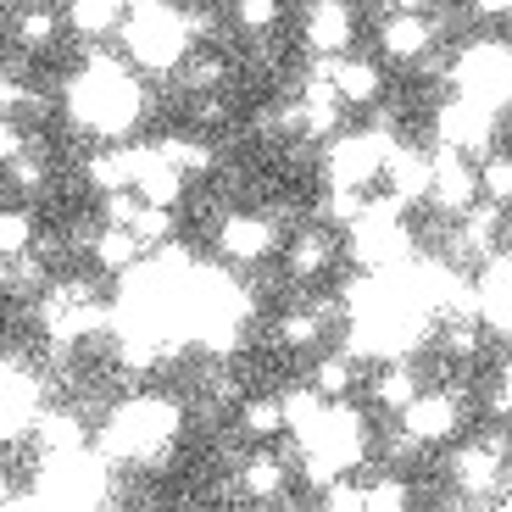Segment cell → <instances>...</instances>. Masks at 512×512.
<instances>
[{"label": "cell", "mask_w": 512, "mask_h": 512, "mask_svg": "<svg viewBox=\"0 0 512 512\" xmlns=\"http://www.w3.org/2000/svg\"><path fill=\"white\" fill-rule=\"evenodd\" d=\"M117 51L140 73H179L184 56L195 51V34L184 12H173L167 0H134L123 28H117Z\"/></svg>", "instance_id": "cell-1"}, {"label": "cell", "mask_w": 512, "mask_h": 512, "mask_svg": "<svg viewBox=\"0 0 512 512\" xmlns=\"http://www.w3.org/2000/svg\"><path fill=\"white\" fill-rule=\"evenodd\" d=\"M179 401H162V396H134L112 412L106 423V457H123V462H145V468H162L167 451H173V435H179Z\"/></svg>", "instance_id": "cell-2"}, {"label": "cell", "mask_w": 512, "mask_h": 512, "mask_svg": "<svg viewBox=\"0 0 512 512\" xmlns=\"http://www.w3.org/2000/svg\"><path fill=\"white\" fill-rule=\"evenodd\" d=\"M451 90L490 106V112H507L512 106V51L496 45V39H479V45L457 51V62H451Z\"/></svg>", "instance_id": "cell-3"}, {"label": "cell", "mask_w": 512, "mask_h": 512, "mask_svg": "<svg viewBox=\"0 0 512 512\" xmlns=\"http://www.w3.org/2000/svg\"><path fill=\"white\" fill-rule=\"evenodd\" d=\"M396 140H384L379 128H357V134H334L323 151V179L329 184H351V190H373L384 179Z\"/></svg>", "instance_id": "cell-4"}, {"label": "cell", "mask_w": 512, "mask_h": 512, "mask_svg": "<svg viewBox=\"0 0 512 512\" xmlns=\"http://www.w3.org/2000/svg\"><path fill=\"white\" fill-rule=\"evenodd\" d=\"M496 123H501V112L468 101V95H451L435 112V145H451V151L485 162V156L496 151Z\"/></svg>", "instance_id": "cell-5"}, {"label": "cell", "mask_w": 512, "mask_h": 512, "mask_svg": "<svg viewBox=\"0 0 512 512\" xmlns=\"http://www.w3.org/2000/svg\"><path fill=\"white\" fill-rule=\"evenodd\" d=\"M440 45V28L429 12H412V6H390L379 23V56L390 67H423Z\"/></svg>", "instance_id": "cell-6"}, {"label": "cell", "mask_w": 512, "mask_h": 512, "mask_svg": "<svg viewBox=\"0 0 512 512\" xmlns=\"http://www.w3.org/2000/svg\"><path fill=\"white\" fill-rule=\"evenodd\" d=\"M212 245H218V256H229L240 268H256V262H268V256L284 251V234L268 212H229V218H218Z\"/></svg>", "instance_id": "cell-7"}, {"label": "cell", "mask_w": 512, "mask_h": 512, "mask_svg": "<svg viewBox=\"0 0 512 512\" xmlns=\"http://www.w3.org/2000/svg\"><path fill=\"white\" fill-rule=\"evenodd\" d=\"M351 39H357V0H307L301 6L307 56H351Z\"/></svg>", "instance_id": "cell-8"}, {"label": "cell", "mask_w": 512, "mask_h": 512, "mask_svg": "<svg viewBox=\"0 0 512 512\" xmlns=\"http://www.w3.org/2000/svg\"><path fill=\"white\" fill-rule=\"evenodd\" d=\"M479 195H485V190H479V162H474V156L451 151V145H435V184H429V206L457 223L468 206H479Z\"/></svg>", "instance_id": "cell-9"}, {"label": "cell", "mask_w": 512, "mask_h": 512, "mask_svg": "<svg viewBox=\"0 0 512 512\" xmlns=\"http://www.w3.org/2000/svg\"><path fill=\"white\" fill-rule=\"evenodd\" d=\"M451 479H457V490H462L468 501L501 496V485H507V462H501V446H496V440L462 446L457 457H451Z\"/></svg>", "instance_id": "cell-10"}, {"label": "cell", "mask_w": 512, "mask_h": 512, "mask_svg": "<svg viewBox=\"0 0 512 512\" xmlns=\"http://www.w3.org/2000/svg\"><path fill=\"white\" fill-rule=\"evenodd\" d=\"M429 184H435V151L396 145L390 162H384L379 195H390V201H401V206H418V201H429Z\"/></svg>", "instance_id": "cell-11"}, {"label": "cell", "mask_w": 512, "mask_h": 512, "mask_svg": "<svg viewBox=\"0 0 512 512\" xmlns=\"http://www.w3.org/2000/svg\"><path fill=\"white\" fill-rule=\"evenodd\" d=\"M401 429H407L412 440H423V446H440V440H451L462 429V401L451 396V390H423V396L401 412Z\"/></svg>", "instance_id": "cell-12"}, {"label": "cell", "mask_w": 512, "mask_h": 512, "mask_svg": "<svg viewBox=\"0 0 512 512\" xmlns=\"http://www.w3.org/2000/svg\"><path fill=\"white\" fill-rule=\"evenodd\" d=\"M184 184H190V173L167 162L162 145H134V190H140L151 206H179Z\"/></svg>", "instance_id": "cell-13"}, {"label": "cell", "mask_w": 512, "mask_h": 512, "mask_svg": "<svg viewBox=\"0 0 512 512\" xmlns=\"http://www.w3.org/2000/svg\"><path fill=\"white\" fill-rule=\"evenodd\" d=\"M334 256H340V240H334L329 223L295 229L290 240H284V273H290L295 284H312V279H323V273L334 268Z\"/></svg>", "instance_id": "cell-14"}, {"label": "cell", "mask_w": 512, "mask_h": 512, "mask_svg": "<svg viewBox=\"0 0 512 512\" xmlns=\"http://www.w3.org/2000/svg\"><path fill=\"white\" fill-rule=\"evenodd\" d=\"M334 90L346 112H373L384 101V67L373 56H334Z\"/></svg>", "instance_id": "cell-15"}, {"label": "cell", "mask_w": 512, "mask_h": 512, "mask_svg": "<svg viewBox=\"0 0 512 512\" xmlns=\"http://www.w3.org/2000/svg\"><path fill=\"white\" fill-rule=\"evenodd\" d=\"M501 212H507V206L479 201V206H468V212L457 218V256H462V262H490V256H496V245H501Z\"/></svg>", "instance_id": "cell-16"}, {"label": "cell", "mask_w": 512, "mask_h": 512, "mask_svg": "<svg viewBox=\"0 0 512 512\" xmlns=\"http://www.w3.org/2000/svg\"><path fill=\"white\" fill-rule=\"evenodd\" d=\"M90 256H95V268H101L106 279H128V273L145 262V245H140V234H134V229H112V223H101V229H95Z\"/></svg>", "instance_id": "cell-17"}, {"label": "cell", "mask_w": 512, "mask_h": 512, "mask_svg": "<svg viewBox=\"0 0 512 512\" xmlns=\"http://www.w3.org/2000/svg\"><path fill=\"white\" fill-rule=\"evenodd\" d=\"M84 184H90L95 195H117V190H134V145H101V151H90V162H84Z\"/></svg>", "instance_id": "cell-18"}, {"label": "cell", "mask_w": 512, "mask_h": 512, "mask_svg": "<svg viewBox=\"0 0 512 512\" xmlns=\"http://www.w3.org/2000/svg\"><path fill=\"white\" fill-rule=\"evenodd\" d=\"M56 34H62V12L56 6H45V0H28V6H17L12 12V39H17V51H51Z\"/></svg>", "instance_id": "cell-19"}, {"label": "cell", "mask_w": 512, "mask_h": 512, "mask_svg": "<svg viewBox=\"0 0 512 512\" xmlns=\"http://www.w3.org/2000/svg\"><path fill=\"white\" fill-rule=\"evenodd\" d=\"M334 323V307H290L279 318V346L284 351H318Z\"/></svg>", "instance_id": "cell-20"}, {"label": "cell", "mask_w": 512, "mask_h": 512, "mask_svg": "<svg viewBox=\"0 0 512 512\" xmlns=\"http://www.w3.org/2000/svg\"><path fill=\"white\" fill-rule=\"evenodd\" d=\"M418 396H423V384H418V368H412V362H384V368L373 373V401H379L384 412L401 418Z\"/></svg>", "instance_id": "cell-21"}, {"label": "cell", "mask_w": 512, "mask_h": 512, "mask_svg": "<svg viewBox=\"0 0 512 512\" xmlns=\"http://www.w3.org/2000/svg\"><path fill=\"white\" fill-rule=\"evenodd\" d=\"M290 429V418H284V396H245L240 401V435L245 440H273Z\"/></svg>", "instance_id": "cell-22"}, {"label": "cell", "mask_w": 512, "mask_h": 512, "mask_svg": "<svg viewBox=\"0 0 512 512\" xmlns=\"http://www.w3.org/2000/svg\"><path fill=\"white\" fill-rule=\"evenodd\" d=\"M284 462L279 457H245L240 462V496L245 501H279L284 496Z\"/></svg>", "instance_id": "cell-23"}, {"label": "cell", "mask_w": 512, "mask_h": 512, "mask_svg": "<svg viewBox=\"0 0 512 512\" xmlns=\"http://www.w3.org/2000/svg\"><path fill=\"white\" fill-rule=\"evenodd\" d=\"M357 357L351 351H329V357H318V368H312V384H318L329 401H346L351 390H357Z\"/></svg>", "instance_id": "cell-24"}, {"label": "cell", "mask_w": 512, "mask_h": 512, "mask_svg": "<svg viewBox=\"0 0 512 512\" xmlns=\"http://www.w3.org/2000/svg\"><path fill=\"white\" fill-rule=\"evenodd\" d=\"M45 251H23V256H6V295L12 301H28V295H45Z\"/></svg>", "instance_id": "cell-25"}, {"label": "cell", "mask_w": 512, "mask_h": 512, "mask_svg": "<svg viewBox=\"0 0 512 512\" xmlns=\"http://www.w3.org/2000/svg\"><path fill=\"white\" fill-rule=\"evenodd\" d=\"M223 78H229V62L212 56V51H190V56H184V67H179V84L190 95H218Z\"/></svg>", "instance_id": "cell-26"}, {"label": "cell", "mask_w": 512, "mask_h": 512, "mask_svg": "<svg viewBox=\"0 0 512 512\" xmlns=\"http://www.w3.org/2000/svg\"><path fill=\"white\" fill-rule=\"evenodd\" d=\"M134 234H140L145 251H167V245L179 240V206H140V218H134Z\"/></svg>", "instance_id": "cell-27"}, {"label": "cell", "mask_w": 512, "mask_h": 512, "mask_svg": "<svg viewBox=\"0 0 512 512\" xmlns=\"http://www.w3.org/2000/svg\"><path fill=\"white\" fill-rule=\"evenodd\" d=\"M229 17L245 39H268V34H279V23H284V0H234Z\"/></svg>", "instance_id": "cell-28"}, {"label": "cell", "mask_w": 512, "mask_h": 512, "mask_svg": "<svg viewBox=\"0 0 512 512\" xmlns=\"http://www.w3.org/2000/svg\"><path fill=\"white\" fill-rule=\"evenodd\" d=\"M45 184H51L45 151H28V156H17V162H6V190H12V201H39Z\"/></svg>", "instance_id": "cell-29"}, {"label": "cell", "mask_w": 512, "mask_h": 512, "mask_svg": "<svg viewBox=\"0 0 512 512\" xmlns=\"http://www.w3.org/2000/svg\"><path fill=\"white\" fill-rule=\"evenodd\" d=\"M39 245V223H34V206L28 201H12L6 206V218H0V251L6 256H23Z\"/></svg>", "instance_id": "cell-30"}, {"label": "cell", "mask_w": 512, "mask_h": 512, "mask_svg": "<svg viewBox=\"0 0 512 512\" xmlns=\"http://www.w3.org/2000/svg\"><path fill=\"white\" fill-rule=\"evenodd\" d=\"M156 145H162L167 162L184 167L190 179H201V173H212V167H218V151H212L206 140H190V134H167V140H156Z\"/></svg>", "instance_id": "cell-31"}, {"label": "cell", "mask_w": 512, "mask_h": 512, "mask_svg": "<svg viewBox=\"0 0 512 512\" xmlns=\"http://www.w3.org/2000/svg\"><path fill=\"white\" fill-rule=\"evenodd\" d=\"M479 190H485V201H496V206L512 212V151L496 145V151L479 162Z\"/></svg>", "instance_id": "cell-32"}, {"label": "cell", "mask_w": 512, "mask_h": 512, "mask_svg": "<svg viewBox=\"0 0 512 512\" xmlns=\"http://www.w3.org/2000/svg\"><path fill=\"white\" fill-rule=\"evenodd\" d=\"M368 512H412V485L396 474H379L368 485Z\"/></svg>", "instance_id": "cell-33"}, {"label": "cell", "mask_w": 512, "mask_h": 512, "mask_svg": "<svg viewBox=\"0 0 512 512\" xmlns=\"http://www.w3.org/2000/svg\"><path fill=\"white\" fill-rule=\"evenodd\" d=\"M479 346H485V334H479L474 318H457V323H446V329H440V351H451L457 362L479 357Z\"/></svg>", "instance_id": "cell-34"}, {"label": "cell", "mask_w": 512, "mask_h": 512, "mask_svg": "<svg viewBox=\"0 0 512 512\" xmlns=\"http://www.w3.org/2000/svg\"><path fill=\"white\" fill-rule=\"evenodd\" d=\"M323 512H368V485H351L346 474L323 485Z\"/></svg>", "instance_id": "cell-35"}, {"label": "cell", "mask_w": 512, "mask_h": 512, "mask_svg": "<svg viewBox=\"0 0 512 512\" xmlns=\"http://www.w3.org/2000/svg\"><path fill=\"white\" fill-rule=\"evenodd\" d=\"M140 206H145L140 190H117V195H106V201H101V223H112V229H134Z\"/></svg>", "instance_id": "cell-36"}, {"label": "cell", "mask_w": 512, "mask_h": 512, "mask_svg": "<svg viewBox=\"0 0 512 512\" xmlns=\"http://www.w3.org/2000/svg\"><path fill=\"white\" fill-rule=\"evenodd\" d=\"M229 123V101L223 95H195V128H223Z\"/></svg>", "instance_id": "cell-37"}, {"label": "cell", "mask_w": 512, "mask_h": 512, "mask_svg": "<svg viewBox=\"0 0 512 512\" xmlns=\"http://www.w3.org/2000/svg\"><path fill=\"white\" fill-rule=\"evenodd\" d=\"M479 17H512V0H474Z\"/></svg>", "instance_id": "cell-38"}, {"label": "cell", "mask_w": 512, "mask_h": 512, "mask_svg": "<svg viewBox=\"0 0 512 512\" xmlns=\"http://www.w3.org/2000/svg\"><path fill=\"white\" fill-rule=\"evenodd\" d=\"M229 6H234V0H229Z\"/></svg>", "instance_id": "cell-39"}]
</instances>
